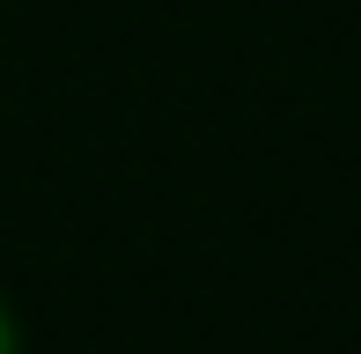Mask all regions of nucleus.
I'll return each mask as SVG.
<instances>
[{"instance_id":"f257e3e1","label":"nucleus","mask_w":361,"mask_h":354,"mask_svg":"<svg viewBox=\"0 0 361 354\" xmlns=\"http://www.w3.org/2000/svg\"><path fill=\"white\" fill-rule=\"evenodd\" d=\"M0 354H23V317H15L8 295H0Z\"/></svg>"}]
</instances>
